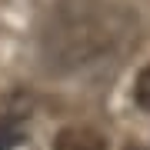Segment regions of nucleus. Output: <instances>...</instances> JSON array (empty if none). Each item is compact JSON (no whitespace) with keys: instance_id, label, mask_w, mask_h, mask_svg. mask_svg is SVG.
Masks as SVG:
<instances>
[{"instance_id":"obj_1","label":"nucleus","mask_w":150,"mask_h":150,"mask_svg":"<svg viewBox=\"0 0 150 150\" xmlns=\"http://www.w3.org/2000/svg\"><path fill=\"white\" fill-rule=\"evenodd\" d=\"M120 33H123V17L117 10L67 4L43 30V57L57 70H77L110 54Z\"/></svg>"},{"instance_id":"obj_2","label":"nucleus","mask_w":150,"mask_h":150,"mask_svg":"<svg viewBox=\"0 0 150 150\" xmlns=\"http://www.w3.org/2000/svg\"><path fill=\"white\" fill-rule=\"evenodd\" d=\"M54 150H110L107 137L93 127H64L54 140Z\"/></svg>"},{"instance_id":"obj_3","label":"nucleus","mask_w":150,"mask_h":150,"mask_svg":"<svg viewBox=\"0 0 150 150\" xmlns=\"http://www.w3.org/2000/svg\"><path fill=\"white\" fill-rule=\"evenodd\" d=\"M23 117H30V113H0V150H13L20 144Z\"/></svg>"},{"instance_id":"obj_4","label":"nucleus","mask_w":150,"mask_h":150,"mask_svg":"<svg viewBox=\"0 0 150 150\" xmlns=\"http://www.w3.org/2000/svg\"><path fill=\"white\" fill-rule=\"evenodd\" d=\"M134 100H137L140 110L150 113V64L140 67V74H137V80H134Z\"/></svg>"},{"instance_id":"obj_5","label":"nucleus","mask_w":150,"mask_h":150,"mask_svg":"<svg viewBox=\"0 0 150 150\" xmlns=\"http://www.w3.org/2000/svg\"><path fill=\"white\" fill-rule=\"evenodd\" d=\"M127 150H144V147H127Z\"/></svg>"}]
</instances>
